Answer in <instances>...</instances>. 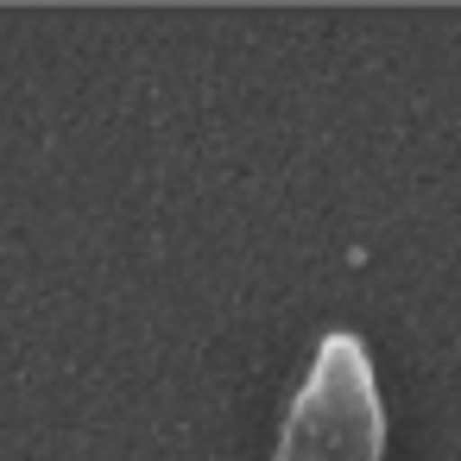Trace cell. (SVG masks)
Here are the masks:
<instances>
[{
	"instance_id": "6da1fadb",
	"label": "cell",
	"mask_w": 461,
	"mask_h": 461,
	"mask_svg": "<svg viewBox=\"0 0 461 461\" xmlns=\"http://www.w3.org/2000/svg\"><path fill=\"white\" fill-rule=\"evenodd\" d=\"M272 461H385V398L354 329H329L285 404Z\"/></svg>"
}]
</instances>
